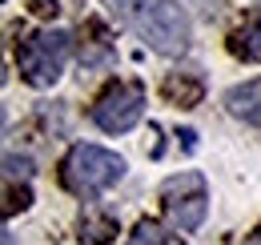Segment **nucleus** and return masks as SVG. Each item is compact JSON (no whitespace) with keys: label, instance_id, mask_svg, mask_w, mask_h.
<instances>
[{"label":"nucleus","instance_id":"obj_7","mask_svg":"<svg viewBox=\"0 0 261 245\" xmlns=\"http://www.w3.org/2000/svg\"><path fill=\"white\" fill-rule=\"evenodd\" d=\"M225 109L245 125H257L261 129V81H245V85H233L225 92Z\"/></svg>","mask_w":261,"mask_h":245},{"label":"nucleus","instance_id":"obj_14","mask_svg":"<svg viewBox=\"0 0 261 245\" xmlns=\"http://www.w3.org/2000/svg\"><path fill=\"white\" fill-rule=\"evenodd\" d=\"M249 245H261V225L253 229V237H249Z\"/></svg>","mask_w":261,"mask_h":245},{"label":"nucleus","instance_id":"obj_6","mask_svg":"<svg viewBox=\"0 0 261 245\" xmlns=\"http://www.w3.org/2000/svg\"><path fill=\"white\" fill-rule=\"evenodd\" d=\"M161 96L177 109H197L201 96H205V81L197 72H169L161 81Z\"/></svg>","mask_w":261,"mask_h":245},{"label":"nucleus","instance_id":"obj_8","mask_svg":"<svg viewBox=\"0 0 261 245\" xmlns=\"http://www.w3.org/2000/svg\"><path fill=\"white\" fill-rule=\"evenodd\" d=\"M76 237L81 245H109L117 237V217L109 209H85L76 221Z\"/></svg>","mask_w":261,"mask_h":245},{"label":"nucleus","instance_id":"obj_13","mask_svg":"<svg viewBox=\"0 0 261 245\" xmlns=\"http://www.w3.org/2000/svg\"><path fill=\"white\" fill-rule=\"evenodd\" d=\"M36 12H40V16H57L61 8H57V0H36Z\"/></svg>","mask_w":261,"mask_h":245},{"label":"nucleus","instance_id":"obj_1","mask_svg":"<svg viewBox=\"0 0 261 245\" xmlns=\"http://www.w3.org/2000/svg\"><path fill=\"white\" fill-rule=\"evenodd\" d=\"M113 8L153 53L177 57L189 48V16L177 0H113Z\"/></svg>","mask_w":261,"mask_h":245},{"label":"nucleus","instance_id":"obj_10","mask_svg":"<svg viewBox=\"0 0 261 245\" xmlns=\"http://www.w3.org/2000/svg\"><path fill=\"white\" fill-rule=\"evenodd\" d=\"M125 245H185V241L177 233H169L165 225H157V221H137V229L129 233Z\"/></svg>","mask_w":261,"mask_h":245},{"label":"nucleus","instance_id":"obj_12","mask_svg":"<svg viewBox=\"0 0 261 245\" xmlns=\"http://www.w3.org/2000/svg\"><path fill=\"white\" fill-rule=\"evenodd\" d=\"M4 165H8V181H16V177H29V173H33V161H29V157H16V153L4 157Z\"/></svg>","mask_w":261,"mask_h":245},{"label":"nucleus","instance_id":"obj_3","mask_svg":"<svg viewBox=\"0 0 261 245\" xmlns=\"http://www.w3.org/2000/svg\"><path fill=\"white\" fill-rule=\"evenodd\" d=\"M72 53V36L61 29H36L16 44V68L33 89H53Z\"/></svg>","mask_w":261,"mask_h":245},{"label":"nucleus","instance_id":"obj_11","mask_svg":"<svg viewBox=\"0 0 261 245\" xmlns=\"http://www.w3.org/2000/svg\"><path fill=\"white\" fill-rule=\"evenodd\" d=\"M4 197H8V201H4V217H12L16 209H29V205H33V193H29V185H20V189H16V185L8 181Z\"/></svg>","mask_w":261,"mask_h":245},{"label":"nucleus","instance_id":"obj_2","mask_svg":"<svg viewBox=\"0 0 261 245\" xmlns=\"http://www.w3.org/2000/svg\"><path fill=\"white\" fill-rule=\"evenodd\" d=\"M125 177V161L113 153V149H100V145H72L68 157L61 161V185L76 197H100L105 189Z\"/></svg>","mask_w":261,"mask_h":245},{"label":"nucleus","instance_id":"obj_5","mask_svg":"<svg viewBox=\"0 0 261 245\" xmlns=\"http://www.w3.org/2000/svg\"><path fill=\"white\" fill-rule=\"evenodd\" d=\"M145 113V85L141 81H113L93 101V121L105 133H129Z\"/></svg>","mask_w":261,"mask_h":245},{"label":"nucleus","instance_id":"obj_9","mask_svg":"<svg viewBox=\"0 0 261 245\" xmlns=\"http://www.w3.org/2000/svg\"><path fill=\"white\" fill-rule=\"evenodd\" d=\"M229 53L237 61H261V4L237 32H229Z\"/></svg>","mask_w":261,"mask_h":245},{"label":"nucleus","instance_id":"obj_4","mask_svg":"<svg viewBox=\"0 0 261 245\" xmlns=\"http://www.w3.org/2000/svg\"><path fill=\"white\" fill-rule=\"evenodd\" d=\"M161 205L177 233H193L205 221V209H209V185H205L201 173L185 169V173H177L161 185Z\"/></svg>","mask_w":261,"mask_h":245}]
</instances>
